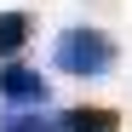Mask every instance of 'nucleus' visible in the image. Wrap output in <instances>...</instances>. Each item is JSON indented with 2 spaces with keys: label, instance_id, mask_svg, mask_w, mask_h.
Here are the masks:
<instances>
[{
  "label": "nucleus",
  "instance_id": "3",
  "mask_svg": "<svg viewBox=\"0 0 132 132\" xmlns=\"http://www.w3.org/2000/svg\"><path fill=\"white\" fill-rule=\"evenodd\" d=\"M57 132H121V115L98 109V103H75V109L57 115Z\"/></svg>",
  "mask_w": 132,
  "mask_h": 132
},
{
  "label": "nucleus",
  "instance_id": "5",
  "mask_svg": "<svg viewBox=\"0 0 132 132\" xmlns=\"http://www.w3.org/2000/svg\"><path fill=\"white\" fill-rule=\"evenodd\" d=\"M0 132H57V121L46 109H12V115H0Z\"/></svg>",
  "mask_w": 132,
  "mask_h": 132
},
{
  "label": "nucleus",
  "instance_id": "1",
  "mask_svg": "<svg viewBox=\"0 0 132 132\" xmlns=\"http://www.w3.org/2000/svg\"><path fill=\"white\" fill-rule=\"evenodd\" d=\"M115 57H121L115 35H103L92 23H69V29L52 40V63H57L63 75H75V80H103L109 69H115Z\"/></svg>",
  "mask_w": 132,
  "mask_h": 132
},
{
  "label": "nucleus",
  "instance_id": "4",
  "mask_svg": "<svg viewBox=\"0 0 132 132\" xmlns=\"http://www.w3.org/2000/svg\"><path fill=\"white\" fill-rule=\"evenodd\" d=\"M29 40H35V17L29 12H0V63L29 52Z\"/></svg>",
  "mask_w": 132,
  "mask_h": 132
},
{
  "label": "nucleus",
  "instance_id": "2",
  "mask_svg": "<svg viewBox=\"0 0 132 132\" xmlns=\"http://www.w3.org/2000/svg\"><path fill=\"white\" fill-rule=\"evenodd\" d=\"M46 98H52V80L40 75V69H29V63H0V103L6 109H46Z\"/></svg>",
  "mask_w": 132,
  "mask_h": 132
}]
</instances>
